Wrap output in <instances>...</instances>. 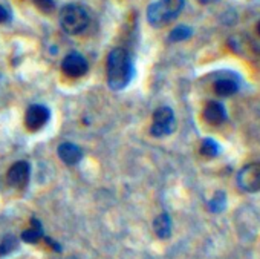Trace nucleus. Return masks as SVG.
<instances>
[{
    "mask_svg": "<svg viewBox=\"0 0 260 259\" xmlns=\"http://www.w3.org/2000/svg\"><path fill=\"white\" fill-rule=\"evenodd\" d=\"M60 25L68 34L72 36L81 34L89 25V17L86 10L75 4H69L63 7V10L60 11Z\"/></svg>",
    "mask_w": 260,
    "mask_h": 259,
    "instance_id": "7ed1b4c3",
    "label": "nucleus"
},
{
    "mask_svg": "<svg viewBox=\"0 0 260 259\" xmlns=\"http://www.w3.org/2000/svg\"><path fill=\"white\" fill-rule=\"evenodd\" d=\"M237 184L242 190L254 193L260 190V163L245 166L237 175Z\"/></svg>",
    "mask_w": 260,
    "mask_h": 259,
    "instance_id": "39448f33",
    "label": "nucleus"
},
{
    "mask_svg": "<svg viewBox=\"0 0 260 259\" xmlns=\"http://www.w3.org/2000/svg\"><path fill=\"white\" fill-rule=\"evenodd\" d=\"M107 83L112 89H124L134 77V62L132 55L124 48H115L107 57Z\"/></svg>",
    "mask_w": 260,
    "mask_h": 259,
    "instance_id": "f257e3e1",
    "label": "nucleus"
},
{
    "mask_svg": "<svg viewBox=\"0 0 260 259\" xmlns=\"http://www.w3.org/2000/svg\"><path fill=\"white\" fill-rule=\"evenodd\" d=\"M58 157L63 163L69 164V166H74L77 163H80V160L83 158V152L81 149L74 145V143H61L58 146Z\"/></svg>",
    "mask_w": 260,
    "mask_h": 259,
    "instance_id": "9d476101",
    "label": "nucleus"
},
{
    "mask_svg": "<svg viewBox=\"0 0 260 259\" xmlns=\"http://www.w3.org/2000/svg\"><path fill=\"white\" fill-rule=\"evenodd\" d=\"M223 204H225V195H223L222 192H219V193H216V196L210 201V209H211L213 212H219V210L223 209Z\"/></svg>",
    "mask_w": 260,
    "mask_h": 259,
    "instance_id": "a211bd4d",
    "label": "nucleus"
},
{
    "mask_svg": "<svg viewBox=\"0 0 260 259\" xmlns=\"http://www.w3.org/2000/svg\"><path fill=\"white\" fill-rule=\"evenodd\" d=\"M237 89H239L237 83L231 78H219L214 83V92L219 97H230V95L236 94Z\"/></svg>",
    "mask_w": 260,
    "mask_h": 259,
    "instance_id": "f8f14e48",
    "label": "nucleus"
},
{
    "mask_svg": "<svg viewBox=\"0 0 260 259\" xmlns=\"http://www.w3.org/2000/svg\"><path fill=\"white\" fill-rule=\"evenodd\" d=\"M201 154L204 157H208V158H213L219 154V145L211 140V138H207L202 141V146H201Z\"/></svg>",
    "mask_w": 260,
    "mask_h": 259,
    "instance_id": "dca6fc26",
    "label": "nucleus"
},
{
    "mask_svg": "<svg viewBox=\"0 0 260 259\" xmlns=\"http://www.w3.org/2000/svg\"><path fill=\"white\" fill-rule=\"evenodd\" d=\"M204 120L213 126L222 124L226 120V110H225L223 104H220L217 101H208L207 106L204 107Z\"/></svg>",
    "mask_w": 260,
    "mask_h": 259,
    "instance_id": "1a4fd4ad",
    "label": "nucleus"
},
{
    "mask_svg": "<svg viewBox=\"0 0 260 259\" xmlns=\"http://www.w3.org/2000/svg\"><path fill=\"white\" fill-rule=\"evenodd\" d=\"M71 259H78V257H71Z\"/></svg>",
    "mask_w": 260,
    "mask_h": 259,
    "instance_id": "4be33fe9",
    "label": "nucleus"
},
{
    "mask_svg": "<svg viewBox=\"0 0 260 259\" xmlns=\"http://www.w3.org/2000/svg\"><path fill=\"white\" fill-rule=\"evenodd\" d=\"M257 34H258V36H260V22H258V23H257Z\"/></svg>",
    "mask_w": 260,
    "mask_h": 259,
    "instance_id": "412c9836",
    "label": "nucleus"
},
{
    "mask_svg": "<svg viewBox=\"0 0 260 259\" xmlns=\"http://www.w3.org/2000/svg\"><path fill=\"white\" fill-rule=\"evenodd\" d=\"M29 174H31L29 163L28 161H17L10 167L7 180H8L10 186H13L16 189H23L29 181Z\"/></svg>",
    "mask_w": 260,
    "mask_h": 259,
    "instance_id": "6e6552de",
    "label": "nucleus"
},
{
    "mask_svg": "<svg viewBox=\"0 0 260 259\" xmlns=\"http://www.w3.org/2000/svg\"><path fill=\"white\" fill-rule=\"evenodd\" d=\"M8 19H10V13H8V10H7L5 7L0 5V23L7 22Z\"/></svg>",
    "mask_w": 260,
    "mask_h": 259,
    "instance_id": "6ab92c4d",
    "label": "nucleus"
},
{
    "mask_svg": "<svg viewBox=\"0 0 260 259\" xmlns=\"http://www.w3.org/2000/svg\"><path fill=\"white\" fill-rule=\"evenodd\" d=\"M173 126H175L173 110L167 106H162V107L156 109V112L153 113V123L150 127V132L153 137L162 138L173 131Z\"/></svg>",
    "mask_w": 260,
    "mask_h": 259,
    "instance_id": "20e7f679",
    "label": "nucleus"
},
{
    "mask_svg": "<svg viewBox=\"0 0 260 259\" xmlns=\"http://www.w3.org/2000/svg\"><path fill=\"white\" fill-rule=\"evenodd\" d=\"M61 69L63 72L68 75V77H72V78H78V77H83L86 72H87V62L86 59L78 54V52H71L68 54L63 62H61Z\"/></svg>",
    "mask_w": 260,
    "mask_h": 259,
    "instance_id": "423d86ee",
    "label": "nucleus"
},
{
    "mask_svg": "<svg viewBox=\"0 0 260 259\" xmlns=\"http://www.w3.org/2000/svg\"><path fill=\"white\" fill-rule=\"evenodd\" d=\"M42 236H43V230H42V225L37 219H32L31 227L22 233V239L25 242H29V244H36Z\"/></svg>",
    "mask_w": 260,
    "mask_h": 259,
    "instance_id": "ddd939ff",
    "label": "nucleus"
},
{
    "mask_svg": "<svg viewBox=\"0 0 260 259\" xmlns=\"http://www.w3.org/2000/svg\"><path fill=\"white\" fill-rule=\"evenodd\" d=\"M49 120V109L43 104H32L25 113V126L29 131H39Z\"/></svg>",
    "mask_w": 260,
    "mask_h": 259,
    "instance_id": "0eeeda50",
    "label": "nucleus"
},
{
    "mask_svg": "<svg viewBox=\"0 0 260 259\" xmlns=\"http://www.w3.org/2000/svg\"><path fill=\"white\" fill-rule=\"evenodd\" d=\"M201 4H211V2H214V0H199Z\"/></svg>",
    "mask_w": 260,
    "mask_h": 259,
    "instance_id": "aec40b11",
    "label": "nucleus"
},
{
    "mask_svg": "<svg viewBox=\"0 0 260 259\" xmlns=\"http://www.w3.org/2000/svg\"><path fill=\"white\" fill-rule=\"evenodd\" d=\"M184 8V0H158L147 10V20L155 28H162L173 22Z\"/></svg>",
    "mask_w": 260,
    "mask_h": 259,
    "instance_id": "f03ea898",
    "label": "nucleus"
},
{
    "mask_svg": "<svg viewBox=\"0 0 260 259\" xmlns=\"http://www.w3.org/2000/svg\"><path fill=\"white\" fill-rule=\"evenodd\" d=\"M191 34H193L191 28L181 25V26L175 28V30L170 33V36H169V40H170V42H184V40L190 39V37H191Z\"/></svg>",
    "mask_w": 260,
    "mask_h": 259,
    "instance_id": "2eb2a0df",
    "label": "nucleus"
},
{
    "mask_svg": "<svg viewBox=\"0 0 260 259\" xmlns=\"http://www.w3.org/2000/svg\"><path fill=\"white\" fill-rule=\"evenodd\" d=\"M31 2L43 13H52V10L55 8L54 0H31Z\"/></svg>",
    "mask_w": 260,
    "mask_h": 259,
    "instance_id": "f3484780",
    "label": "nucleus"
},
{
    "mask_svg": "<svg viewBox=\"0 0 260 259\" xmlns=\"http://www.w3.org/2000/svg\"><path fill=\"white\" fill-rule=\"evenodd\" d=\"M153 230L159 238H169L172 233V221L170 216L167 213H161L159 216H156L155 222H153Z\"/></svg>",
    "mask_w": 260,
    "mask_h": 259,
    "instance_id": "9b49d317",
    "label": "nucleus"
},
{
    "mask_svg": "<svg viewBox=\"0 0 260 259\" xmlns=\"http://www.w3.org/2000/svg\"><path fill=\"white\" fill-rule=\"evenodd\" d=\"M19 247V241L16 236L13 235H8L2 239V242H0V256H7L10 254L11 251H14L16 248Z\"/></svg>",
    "mask_w": 260,
    "mask_h": 259,
    "instance_id": "4468645a",
    "label": "nucleus"
}]
</instances>
